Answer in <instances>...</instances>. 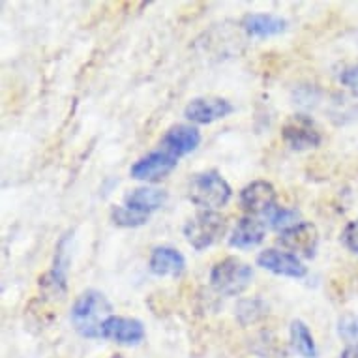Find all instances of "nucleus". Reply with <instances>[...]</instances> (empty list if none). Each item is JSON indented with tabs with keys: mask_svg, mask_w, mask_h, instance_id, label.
I'll return each mask as SVG.
<instances>
[{
	"mask_svg": "<svg viewBox=\"0 0 358 358\" xmlns=\"http://www.w3.org/2000/svg\"><path fill=\"white\" fill-rule=\"evenodd\" d=\"M235 113V106L220 96H201L188 101L184 107V117L194 124H212L223 120Z\"/></svg>",
	"mask_w": 358,
	"mask_h": 358,
	"instance_id": "nucleus-9",
	"label": "nucleus"
},
{
	"mask_svg": "<svg viewBox=\"0 0 358 358\" xmlns=\"http://www.w3.org/2000/svg\"><path fill=\"white\" fill-rule=\"evenodd\" d=\"M289 338H291V345L300 357L317 358V343H315V338L311 334L310 327L304 321L294 319L291 327H289Z\"/></svg>",
	"mask_w": 358,
	"mask_h": 358,
	"instance_id": "nucleus-18",
	"label": "nucleus"
},
{
	"mask_svg": "<svg viewBox=\"0 0 358 358\" xmlns=\"http://www.w3.org/2000/svg\"><path fill=\"white\" fill-rule=\"evenodd\" d=\"M340 358H358V343H351L341 351Z\"/></svg>",
	"mask_w": 358,
	"mask_h": 358,
	"instance_id": "nucleus-25",
	"label": "nucleus"
},
{
	"mask_svg": "<svg viewBox=\"0 0 358 358\" xmlns=\"http://www.w3.org/2000/svg\"><path fill=\"white\" fill-rule=\"evenodd\" d=\"M299 210H293V208H285V206H274L268 214V220H271V225L274 229H289L293 227L299 222Z\"/></svg>",
	"mask_w": 358,
	"mask_h": 358,
	"instance_id": "nucleus-21",
	"label": "nucleus"
},
{
	"mask_svg": "<svg viewBox=\"0 0 358 358\" xmlns=\"http://www.w3.org/2000/svg\"><path fill=\"white\" fill-rule=\"evenodd\" d=\"M252 264L238 257H225L217 261L210 271V285L223 296H238L252 285Z\"/></svg>",
	"mask_w": 358,
	"mask_h": 358,
	"instance_id": "nucleus-3",
	"label": "nucleus"
},
{
	"mask_svg": "<svg viewBox=\"0 0 358 358\" xmlns=\"http://www.w3.org/2000/svg\"><path fill=\"white\" fill-rule=\"evenodd\" d=\"M167 203V192L152 186H143V188L131 189L126 197H124V206L129 210L143 214V216H150L152 212L159 210L162 206Z\"/></svg>",
	"mask_w": 358,
	"mask_h": 358,
	"instance_id": "nucleus-16",
	"label": "nucleus"
},
{
	"mask_svg": "<svg viewBox=\"0 0 358 358\" xmlns=\"http://www.w3.org/2000/svg\"><path fill=\"white\" fill-rule=\"evenodd\" d=\"M282 139L291 150L304 152V150L317 148L323 143V134L313 118L304 113H296L283 122Z\"/></svg>",
	"mask_w": 358,
	"mask_h": 358,
	"instance_id": "nucleus-5",
	"label": "nucleus"
},
{
	"mask_svg": "<svg viewBox=\"0 0 358 358\" xmlns=\"http://www.w3.org/2000/svg\"><path fill=\"white\" fill-rule=\"evenodd\" d=\"M111 222L117 227H124V229H136L141 227L145 223H148V216L137 214V212L129 210L126 206H113L111 208Z\"/></svg>",
	"mask_w": 358,
	"mask_h": 358,
	"instance_id": "nucleus-20",
	"label": "nucleus"
},
{
	"mask_svg": "<svg viewBox=\"0 0 358 358\" xmlns=\"http://www.w3.org/2000/svg\"><path fill=\"white\" fill-rule=\"evenodd\" d=\"M242 29L252 38H272L287 30V21L274 13H248L242 19Z\"/></svg>",
	"mask_w": 358,
	"mask_h": 358,
	"instance_id": "nucleus-17",
	"label": "nucleus"
},
{
	"mask_svg": "<svg viewBox=\"0 0 358 358\" xmlns=\"http://www.w3.org/2000/svg\"><path fill=\"white\" fill-rule=\"evenodd\" d=\"M68 236H64L57 246L53 268L40 276V291L43 299L48 300H64L68 294V252H66Z\"/></svg>",
	"mask_w": 358,
	"mask_h": 358,
	"instance_id": "nucleus-8",
	"label": "nucleus"
},
{
	"mask_svg": "<svg viewBox=\"0 0 358 358\" xmlns=\"http://www.w3.org/2000/svg\"><path fill=\"white\" fill-rule=\"evenodd\" d=\"M233 189L216 169L201 171L188 184V199L203 210H217L231 201Z\"/></svg>",
	"mask_w": 358,
	"mask_h": 358,
	"instance_id": "nucleus-2",
	"label": "nucleus"
},
{
	"mask_svg": "<svg viewBox=\"0 0 358 358\" xmlns=\"http://www.w3.org/2000/svg\"><path fill=\"white\" fill-rule=\"evenodd\" d=\"M266 236V223L257 216H244L238 220L229 236V246L236 250H252Z\"/></svg>",
	"mask_w": 358,
	"mask_h": 358,
	"instance_id": "nucleus-15",
	"label": "nucleus"
},
{
	"mask_svg": "<svg viewBox=\"0 0 358 358\" xmlns=\"http://www.w3.org/2000/svg\"><path fill=\"white\" fill-rule=\"evenodd\" d=\"M147 336L145 324L136 317L111 315L101 327V338L126 347L139 345Z\"/></svg>",
	"mask_w": 358,
	"mask_h": 358,
	"instance_id": "nucleus-10",
	"label": "nucleus"
},
{
	"mask_svg": "<svg viewBox=\"0 0 358 358\" xmlns=\"http://www.w3.org/2000/svg\"><path fill=\"white\" fill-rule=\"evenodd\" d=\"M201 145V131L195 126L189 124H175L171 126L162 137L159 147L175 154L180 159L182 156H188Z\"/></svg>",
	"mask_w": 358,
	"mask_h": 358,
	"instance_id": "nucleus-13",
	"label": "nucleus"
},
{
	"mask_svg": "<svg viewBox=\"0 0 358 358\" xmlns=\"http://www.w3.org/2000/svg\"><path fill=\"white\" fill-rule=\"evenodd\" d=\"M109 358H126V357H124V355H111Z\"/></svg>",
	"mask_w": 358,
	"mask_h": 358,
	"instance_id": "nucleus-26",
	"label": "nucleus"
},
{
	"mask_svg": "<svg viewBox=\"0 0 358 358\" xmlns=\"http://www.w3.org/2000/svg\"><path fill=\"white\" fill-rule=\"evenodd\" d=\"M111 315H115L113 304L106 294L96 289H87L71 306L70 321L77 334L94 340L101 338V327Z\"/></svg>",
	"mask_w": 358,
	"mask_h": 358,
	"instance_id": "nucleus-1",
	"label": "nucleus"
},
{
	"mask_svg": "<svg viewBox=\"0 0 358 358\" xmlns=\"http://www.w3.org/2000/svg\"><path fill=\"white\" fill-rule=\"evenodd\" d=\"M276 188L266 180H253L241 192V206L250 216H268L276 206Z\"/></svg>",
	"mask_w": 358,
	"mask_h": 358,
	"instance_id": "nucleus-12",
	"label": "nucleus"
},
{
	"mask_svg": "<svg viewBox=\"0 0 358 358\" xmlns=\"http://www.w3.org/2000/svg\"><path fill=\"white\" fill-rule=\"evenodd\" d=\"M257 266L276 274V276L293 278V280H300L308 274L306 264L296 255L276 250V248H268V250H263L259 253Z\"/></svg>",
	"mask_w": 358,
	"mask_h": 358,
	"instance_id": "nucleus-11",
	"label": "nucleus"
},
{
	"mask_svg": "<svg viewBox=\"0 0 358 358\" xmlns=\"http://www.w3.org/2000/svg\"><path fill=\"white\" fill-rule=\"evenodd\" d=\"M341 244L351 253H358V220H352L343 227L340 235Z\"/></svg>",
	"mask_w": 358,
	"mask_h": 358,
	"instance_id": "nucleus-23",
	"label": "nucleus"
},
{
	"mask_svg": "<svg viewBox=\"0 0 358 358\" xmlns=\"http://www.w3.org/2000/svg\"><path fill=\"white\" fill-rule=\"evenodd\" d=\"M278 244L299 259H313L319 248V231L311 222H300L282 231L278 236Z\"/></svg>",
	"mask_w": 358,
	"mask_h": 358,
	"instance_id": "nucleus-6",
	"label": "nucleus"
},
{
	"mask_svg": "<svg viewBox=\"0 0 358 358\" xmlns=\"http://www.w3.org/2000/svg\"><path fill=\"white\" fill-rule=\"evenodd\" d=\"M182 233L194 250L203 252L214 246L227 233V217L216 210H201L184 223Z\"/></svg>",
	"mask_w": 358,
	"mask_h": 358,
	"instance_id": "nucleus-4",
	"label": "nucleus"
},
{
	"mask_svg": "<svg viewBox=\"0 0 358 358\" xmlns=\"http://www.w3.org/2000/svg\"><path fill=\"white\" fill-rule=\"evenodd\" d=\"M266 315V304L261 299H244L235 308V317L242 327L257 323Z\"/></svg>",
	"mask_w": 358,
	"mask_h": 358,
	"instance_id": "nucleus-19",
	"label": "nucleus"
},
{
	"mask_svg": "<svg viewBox=\"0 0 358 358\" xmlns=\"http://www.w3.org/2000/svg\"><path fill=\"white\" fill-rule=\"evenodd\" d=\"M340 83L347 90L358 94V66H349L340 73Z\"/></svg>",
	"mask_w": 358,
	"mask_h": 358,
	"instance_id": "nucleus-24",
	"label": "nucleus"
},
{
	"mask_svg": "<svg viewBox=\"0 0 358 358\" xmlns=\"http://www.w3.org/2000/svg\"><path fill=\"white\" fill-rule=\"evenodd\" d=\"M338 334L345 341H355L358 340V315H343L338 321Z\"/></svg>",
	"mask_w": 358,
	"mask_h": 358,
	"instance_id": "nucleus-22",
	"label": "nucleus"
},
{
	"mask_svg": "<svg viewBox=\"0 0 358 358\" xmlns=\"http://www.w3.org/2000/svg\"><path fill=\"white\" fill-rule=\"evenodd\" d=\"M176 165H178V158L175 154L159 147L158 150H152L147 156L137 159L129 169V176L136 180H141V182H158L169 173H173Z\"/></svg>",
	"mask_w": 358,
	"mask_h": 358,
	"instance_id": "nucleus-7",
	"label": "nucleus"
},
{
	"mask_svg": "<svg viewBox=\"0 0 358 358\" xmlns=\"http://www.w3.org/2000/svg\"><path fill=\"white\" fill-rule=\"evenodd\" d=\"M148 268L158 278H180L186 271V257L176 248H154L148 259Z\"/></svg>",
	"mask_w": 358,
	"mask_h": 358,
	"instance_id": "nucleus-14",
	"label": "nucleus"
}]
</instances>
